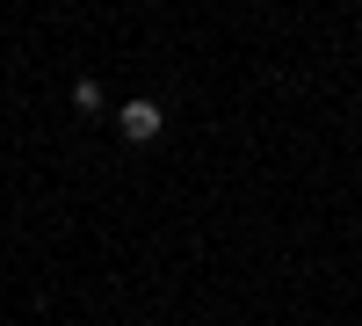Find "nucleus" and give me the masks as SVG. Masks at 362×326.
<instances>
[{"mask_svg":"<svg viewBox=\"0 0 362 326\" xmlns=\"http://www.w3.org/2000/svg\"><path fill=\"white\" fill-rule=\"evenodd\" d=\"M109 95H102V80H73V116H102Z\"/></svg>","mask_w":362,"mask_h":326,"instance_id":"obj_2","label":"nucleus"},{"mask_svg":"<svg viewBox=\"0 0 362 326\" xmlns=\"http://www.w3.org/2000/svg\"><path fill=\"white\" fill-rule=\"evenodd\" d=\"M116 131H124V145H153V138L167 131V109H160L153 95H131L124 109H116Z\"/></svg>","mask_w":362,"mask_h":326,"instance_id":"obj_1","label":"nucleus"}]
</instances>
